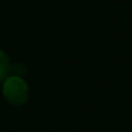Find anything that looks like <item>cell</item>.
<instances>
[{
	"mask_svg": "<svg viewBox=\"0 0 132 132\" xmlns=\"http://www.w3.org/2000/svg\"><path fill=\"white\" fill-rule=\"evenodd\" d=\"M3 95L8 103L19 106L28 100L30 87L22 77L9 75L3 81Z\"/></svg>",
	"mask_w": 132,
	"mask_h": 132,
	"instance_id": "cell-1",
	"label": "cell"
},
{
	"mask_svg": "<svg viewBox=\"0 0 132 132\" xmlns=\"http://www.w3.org/2000/svg\"><path fill=\"white\" fill-rule=\"evenodd\" d=\"M10 62L8 55L0 50V81H4L10 73Z\"/></svg>",
	"mask_w": 132,
	"mask_h": 132,
	"instance_id": "cell-2",
	"label": "cell"
}]
</instances>
